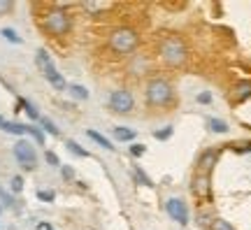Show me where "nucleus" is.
Instances as JSON below:
<instances>
[{
	"label": "nucleus",
	"instance_id": "1",
	"mask_svg": "<svg viewBox=\"0 0 251 230\" xmlns=\"http://www.w3.org/2000/svg\"><path fill=\"white\" fill-rule=\"evenodd\" d=\"M158 53H161V58L168 65H184L188 58V47L184 42V37L179 35H165L161 40V47H158Z\"/></svg>",
	"mask_w": 251,
	"mask_h": 230
},
{
	"label": "nucleus",
	"instance_id": "2",
	"mask_svg": "<svg viewBox=\"0 0 251 230\" xmlns=\"http://www.w3.org/2000/svg\"><path fill=\"white\" fill-rule=\"evenodd\" d=\"M107 45L117 56H128V53H133L135 49H137V45H140V35H137V30H133V28L119 26L109 33Z\"/></svg>",
	"mask_w": 251,
	"mask_h": 230
},
{
	"label": "nucleus",
	"instance_id": "3",
	"mask_svg": "<svg viewBox=\"0 0 251 230\" xmlns=\"http://www.w3.org/2000/svg\"><path fill=\"white\" fill-rule=\"evenodd\" d=\"M40 24H42V28H45L51 37H63V35H68V33H70L72 19H70V14H68L65 9L51 7L45 17H42Z\"/></svg>",
	"mask_w": 251,
	"mask_h": 230
},
{
	"label": "nucleus",
	"instance_id": "4",
	"mask_svg": "<svg viewBox=\"0 0 251 230\" xmlns=\"http://www.w3.org/2000/svg\"><path fill=\"white\" fill-rule=\"evenodd\" d=\"M172 100H175V91L170 81L163 77H151L147 84V102L151 107H168Z\"/></svg>",
	"mask_w": 251,
	"mask_h": 230
},
{
	"label": "nucleus",
	"instance_id": "5",
	"mask_svg": "<svg viewBox=\"0 0 251 230\" xmlns=\"http://www.w3.org/2000/svg\"><path fill=\"white\" fill-rule=\"evenodd\" d=\"M14 158L19 160V165L24 170H35V165H37V153L28 140H19L14 144Z\"/></svg>",
	"mask_w": 251,
	"mask_h": 230
},
{
	"label": "nucleus",
	"instance_id": "6",
	"mask_svg": "<svg viewBox=\"0 0 251 230\" xmlns=\"http://www.w3.org/2000/svg\"><path fill=\"white\" fill-rule=\"evenodd\" d=\"M133 107H135V98L130 91H126V89L112 91V96H109V109L112 112L128 114V112H133Z\"/></svg>",
	"mask_w": 251,
	"mask_h": 230
},
{
	"label": "nucleus",
	"instance_id": "7",
	"mask_svg": "<svg viewBox=\"0 0 251 230\" xmlns=\"http://www.w3.org/2000/svg\"><path fill=\"white\" fill-rule=\"evenodd\" d=\"M165 209H168L172 221H177L179 226H186L188 223V207H186L184 200H179V198H170V200L165 203Z\"/></svg>",
	"mask_w": 251,
	"mask_h": 230
},
{
	"label": "nucleus",
	"instance_id": "8",
	"mask_svg": "<svg viewBox=\"0 0 251 230\" xmlns=\"http://www.w3.org/2000/svg\"><path fill=\"white\" fill-rule=\"evenodd\" d=\"M216 160H219V151L216 149H207L200 153V158H198V170H200V175H209L212 168L216 165Z\"/></svg>",
	"mask_w": 251,
	"mask_h": 230
},
{
	"label": "nucleus",
	"instance_id": "9",
	"mask_svg": "<svg viewBox=\"0 0 251 230\" xmlns=\"http://www.w3.org/2000/svg\"><path fill=\"white\" fill-rule=\"evenodd\" d=\"M191 191H193V195H198V198H209V193H212V186H209V175H200V172H198L196 177H193Z\"/></svg>",
	"mask_w": 251,
	"mask_h": 230
},
{
	"label": "nucleus",
	"instance_id": "10",
	"mask_svg": "<svg viewBox=\"0 0 251 230\" xmlns=\"http://www.w3.org/2000/svg\"><path fill=\"white\" fill-rule=\"evenodd\" d=\"M35 63H37V68H40V72H42L45 77L49 75V72H54V70H56L54 61H51V58H49V53L42 51V49H40V51L35 53Z\"/></svg>",
	"mask_w": 251,
	"mask_h": 230
},
{
	"label": "nucleus",
	"instance_id": "11",
	"mask_svg": "<svg viewBox=\"0 0 251 230\" xmlns=\"http://www.w3.org/2000/svg\"><path fill=\"white\" fill-rule=\"evenodd\" d=\"M149 70V58L144 56V53H135L133 63H130V75H144V72Z\"/></svg>",
	"mask_w": 251,
	"mask_h": 230
},
{
	"label": "nucleus",
	"instance_id": "12",
	"mask_svg": "<svg viewBox=\"0 0 251 230\" xmlns=\"http://www.w3.org/2000/svg\"><path fill=\"white\" fill-rule=\"evenodd\" d=\"M2 130L5 133H12V135H28V126H21V124H14V121H5L2 124Z\"/></svg>",
	"mask_w": 251,
	"mask_h": 230
},
{
	"label": "nucleus",
	"instance_id": "13",
	"mask_svg": "<svg viewBox=\"0 0 251 230\" xmlns=\"http://www.w3.org/2000/svg\"><path fill=\"white\" fill-rule=\"evenodd\" d=\"M114 140H119V142H130V140H135V130L126 128V126H117V128H114Z\"/></svg>",
	"mask_w": 251,
	"mask_h": 230
},
{
	"label": "nucleus",
	"instance_id": "14",
	"mask_svg": "<svg viewBox=\"0 0 251 230\" xmlns=\"http://www.w3.org/2000/svg\"><path fill=\"white\" fill-rule=\"evenodd\" d=\"M86 135H89V137H91V140H93V142H98L100 147H105V149H107V151H114V147H112V142H109L107 137H105V135L96 133V130H86Z\"/></svg>",
	"mask_w": 251,
	"mask_h": 230
},
{
	"label": "nucleus",
	"instance_id": "15",
	"mask_svg": "<svg viewBox=\"0 0 251 230\" xmlns=\"http://www.w3.org/2000/svg\"><path fill=\"white\" fill-rule=\"evenodd\" d=\"M251 96V81H242L235 86V100H244Z\"/></svg>",
	"mask_w": 251,
	"mask_h": 230
},
{
	"label": "nucleus",
	"instance_id": "16",
	"mask_svg": "<svg viewBox=\"0 0 251 230\" xmlns=\"http://www.w3.org/2000/svg\"><path fill=\"white\" fill-rule=\"evenodd\" d=\"M68 91H70V96L77 98V100H86V98H89V91L84 89V86H79V84H70Z\"/></svg>",
	"mask_w": 251,
	"mask_h": 230
},
{
	"label": "nucleus",
	"instance_id": "17",
	"mask_svg": "<svg viewBox=\"0 0 251 230\" xmlns=\"http://www.w3.org/2000/svg\"><path fill=\"white\" fill-rule=\"evenodd\" d=\"M19 105L24 107V109H26V114L30 116V119H35V121H40V112L35 109V105H30V102H28V100H24V98L19 100Z\"/></svg>",
	"mask_w": 251,
	"mask_h": 230
},
{
	"label": "nucleus",
	"instance_id": "18",
	"mask_svg": "<svg viewBox=\"0 0 251 230\" xmlns=\"http://www.w3.org/2000/svg\"><path fill=\"white\" fill-rule=\"evenodd\" d=\"M65 147H68V149H70L75 156H79V158H86V156H89V151L81 149V147H79V144H77L75 140H68V144H65Z\"/></svg>",
	"mask_w": 251,
	"mask_h": 230
},
{
	"label": "nucleus",
	"instance_id": "19",
	"mask_svg": "<svg viewBox=\"0 0 251 230\" xmlns=\"http://www.w3.org/2000/svg\"><path fill=\"white\" fill-rule=\"evenodd\" d=\"M0 35L5 37L7 42H12V45H21V37H19L12 28H2V30H0Z\"/></svg>",
	"mask_w": 251,
	"mask_h": 230
},
{
	"label": "nucleus",
	"instance_id": "20",
	"mask_svg": "<svg viewBox=\"0 0 251 230\" xmlns=\"http://www.w3.org/2000/svg\"><path fill=\"white\" fill-rule=\"evenodd\" d=\"M209 128H212L214 133H228V124L221 121V119H209Z\"/></svg>",
	"mask_w": 251,
	"mask_h": 230
},
{
	"label": "nucleus",
	"instance_id": "21",
	"mask_svg": "<svg viewBox=\"0 0 251 230\" xmlns=\"http://www.w3.org/2000/svg\"><path fill=\"white\" fill-rule=\"evenodd\" d=\"M40 124H42V128H45L49 135H58V128L54 126V121H51V119H47V116H40Z\"/></svg>",
	"mask_w": 251,
	"mask_h": 230
},
{
	"label": "nucleus",
	"instance_id": "22",
	"mask_svg": "<svg viewBox=\"0 0 251 230\" xmlns=\"http://www.w3.org/2000/svg\"><path fill=\"white\" fill-rule=\"evenodd\" d=\"M28 135L37 142V144H45V133L40 130V128H33V126H28Z\"/></svg>",
	"mask_w": 251,
	"mask_h": 230
},
{
	"label": "nucleus",
	"instance_id": "23",
	"mask_svg": "<svg viewBox=\"0 0 251 230\" xmlns=\"http://www.w3.org/2000/svg\"><path fill=\"white\" fill-rule=\"evenodd\" d=\"M209 230H235V228L228 221H224V219H214L212 226H209Z\"/></svg>",
	"mask_w": 251,
	"mask_h": 230
},
{
	"label": "nucleus",
	"instance_id": "24",
	"mask_svg": "<svg viewBox=\"0 0 251 230\" xmlns=\"http://www.w3.org/2000/svg\"><path fill=\"white\" fill-rule=\"evenodd\" d=\"M9 188H12V193H21L24 191V177H12V181H9Z\"/></svg>",
	"mask_w": 251,
	"mask_h": 230
},
{
	"label": "nucleus",
	"instance_id": "25",
	"mask_svg": "<svg viewBox=\"0 0 251 230\" xmlns=\"http://www.w3.org/2000/svg\"><path fill=\"white\" fill-rule=\"evenodd\" d=\"M109 2H84V9H89V12H102V9H107Z\"/></svg>",
	"mask_w": 251,
	"mask_h": 230
},
{
	"label": "nucleus",
	"instance_id": "26",
	"mask_svg": "<svg viewBox=\"0 0 251 230\" xmlns=\"http://www.w3.org/2000/svg\"><path fill=\"white\" fill-rule=\"evenodd\" d=\"M153 137H156V140H170L172 137V126L163 128V130H153Z\"/></svg>",
	"mask_w": 251,
	"mask_h": 230
},
{
	"label": "nucleus",
	"instance_id": "27",
	"mask_svg": "<svg viewBox=\"0 0 251 230\" xmlns=\"http://www.w3.org/2000/svg\"><path fill=\"white\" fill-rule=\"evenodd\" d=\"M144 153H147V147H144V144H133V147H130V156H135V158H142Z\"/></svg>",
	"mask_w": 251,
	"mask_h": 230
},
{
	"label": "nucleus",
	"instance_id": "28",
	"mask_svg": "<svg viewBox=\"0 0 251 230\" xmlns=\"http://www.w3.org/2000/svg\"><path fill=\"white\" fill-rule=\"evenodd\" d=\"M37 198H40L42 203H54L56 193H54V191H37Z\"/></svg>",
	"mask_w": 251,
	"mask_h": 230
},
{
	"label": "nucleus",
	"instance_id": "29",
	"mask_svg": "<svg viewBox=\"0 0 251 230\" xmlns=\"http://www.w3.org/2000/svg\"><path fill=\"white\" fill-rule=\"evenodd\" d=\"M45 158H47V163H49V165H54V168H61V160H58V156H56L54 151H47Z\"/></svg>",
	"mask_w": 251,
	"mask_h": 230
},
{
	"label": "nucleus",
	"instance_id": "30",
	"mask_svg": "<svg viewBox=\"0 0 251 230\" xmlns=\"http://www.w3.org/2000/svg\"><path fill=\"white\" fill-rule=\"evenodd\" d=\"M61 175L65 181H70V179H75V170H72L70 165H61Z\"/></svg>",
	"mask_w": 251,
	"mask_h": 230
},
{
	"label": "nucleus",
	"instance_id": "31",
	"mask_svg": "<svg viewBox=\"0 0 251 230\" xmlns=\"http://www.w3.org/2000/svg\"><path fill=\"white\" fill-rule=\"evenodd\" d=\"M137 179H140V181H142L144 186H153V184H151V179L147 177V175H144L142 170H137Z\"/></svg>",
	"mask_w": 251,
	"mask_h": 230
},
{
	"label": "nucleus",
	"instance_id": "32",
	"mask_svg": "<svg viewBox=\"0 0 251 230\" xmlns=\"http://www.w3.org/2000/svg\"><path fill=\"white\" fill-rule=\"evenodd\" d=\"M209 100H212L209 93H200V96H198V102H209Z\"/></svg>",
	"mask_w": 251,
	"mask_h": 230
},
{
	"label": "nucleus",
	"instance_id": "33",
	"mask_svg": "<svg viewBox=\"0 0 251 230\" xmlns=\"http://www.w3.org/2000/svg\"><path fill=\"white\" fill-rule=\"evenodd\" d=\"M12 7H14L12 2H0V12H9Z\"/></svg>",
	"mask_w": 251,
	"mask_h": 230
},
{
	"label": "nucleus",
	"instance_id": "34",
	"mask_svg": "<svg viewBox=\"0 0 251 230\" xmlns=\"http://www.w3.org/2000/svg\"><path fill=\"white\" fill-rule=\"evenodd\" d=\"M2 124H5V119H2V116H0V128H2Z\"/></svg>",
	"mask_w": 251,
	"mask_h": 230
},
{
	"label": "nucleus",
	"instance_id": "35",
	"mask_svg": "<svg viewBox=\"0 0 251 230\" xmlns=\"http://www.w3.org/2000/svg\"><path fill=\"white\" fill-rule=\"evenodd\" d=\"M47 230H54V228H51V226H47Z\"/></svg>",
	"mask_w": 251,
	"mask_h": 230
}]
</instances>
